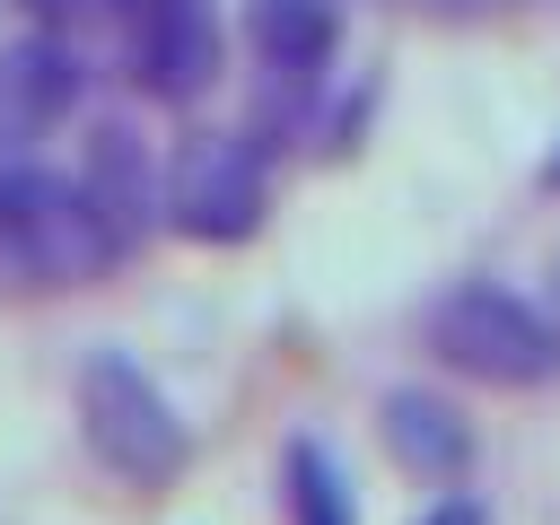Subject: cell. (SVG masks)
I'll list each match as a JSON object with an SVG mask.
<instances>
[{"label":"cell","mask_w":560,"mask_h":525,"mask_svg":"<svg viewBox=\"0 0 560 525\" xmlns=\"http://www.w3.org/2000/svg\"><path fill=\"white\" fill-rule=\"evenodd\" d=\"M131 254L114 245L105 210L88 201L79 175H52L35 158H0V298H61L88 289L105 271H122Z\"/></svg>","instance_id":"obj_1"},{"label":"cell","mask_w":560,"mask_h":525,"mask_svg":"<svg viewBox=\"0 0 560 525\" xmlns=\"http://www.w3.org/2000/svg\"><path fill=\"white\" fill-rule=\"evenodd\" d=\"M70 402H79V438H88V455H96L114 481H131V490H166V481L192 464V429H184V411L166 402V385H158L131 350L96 341V350L79 359Z\"/></svg>","instance_id":"obj_3"},{"label":"cell","mask_w":560,"mask_h":525,"mask_svg":"<svg viewBox=\"0 0 560 525\" xmlns=\"http://www.w3.org/2000/svg\"><path fill=\"white\" fill-rule=\"evenodd\" d=\"M88 105V52L26 26L0 44V158H35L52 131H70V114Z\"/></svg>","instance_id":"obj_6"},{"label":"cell","mask_w":560,"mask_h":525,"mask_svg":"<svg viewBox=\"0 0 560 525\" xmlns=\"http://www.w3.org/2000/svg\"><path fill=\"white\" fill-rule=\"evenodd\" d=\"M18 9H26L44 35H61V44L88 52V44H122V26H131L140 0H18Z\"/></svg>","instance_id":"obj_11"},{"label":"cell","mask_w":560,"mask_h":525,"mask_svg":"<svg viewBox=\"0 0 560 525\" xmlns=\"http://www.w3.org/2000/svg\"><path fill=\"white\" fill-rule=\"evenodd\" d=\"M420 525H490V508H481L472 490H446L438 508H420Z\"/></svg>","instance_id":"obj_12"},{"label":"cell","mask_w":560,"mask_h":525,"mask_svg":"<svg viewBox=\"0 0 560 525\" xmlns=\"http://www.w3.org/2000/svg\"><path fill=\"white\" fill-rule=\"evenodd\" d=\"M245 52L262 61L271 96L306 105L341 52V0H245Z\"/></svg>","instance_id":"obj_7"},{"label":"cell","mask_w":560,"mask_h":525,"mask_svg":"<svg viewBox=\"0 0 560 525\" xmlns=\"http://www.w3.org/2000/svg\"><path fill=\"white\" fill-rule=\"evenodd\" d=\"M114 61L149 105L210 96L219 88V18H210V0H140L122 44H114Z\"/></svg>","instance_id":"obj_5"},{"label":"cell","mask_w":560,"mask_h":525,"mask_svg":"<svg viewBox=\"0 0 560 525\" xmlns=\"http://www.w3.org/2000/svg\"><path fill=\"white\" fill-rule=\"evenodd\" d=\"M542 306H551V324H560V254H551V271H542Z\"/></svg>","instance_id":"obj_14"},{"label":"cell","mask_w":560,"mask_h":525,"mask_svg":"<svg viewBox=\"0 0 560 525\" xmlns=\"http://www.w3.org/2000/svg\"><path fill=\"white\" fill-rule=\"evenodd\" d=\"M280 508L289 525H359V499H350V472L324 438H289L280 446Z\"/></svg>","instance_id":"obj_10"},{"label":"cell","mask_w":560,"mask_h":525,"mask_svg":"<svg viewBox=\"0 0 560 525\" xmlns=\"http://www.w3.org/2000/svg\"><path fill=\"white\" fill-rule=\"evenodd\" d=\"M376 438H385V455L402 464V472H420V481H464L472 472V420L446 402V394H429V385H394L385 402H376Z\"/></svg>","instance_id":"obj_9"},{"label":"cell","mask_w":560,"mask_h":525,"mask_svg":"<svg viewBox=\"0 0 560 525\" xmlns=\"http://www.w3.org/2000/svg\"><path fill=\"white\" fill-rule=\"evenodd\" d=\"M79 184H88V201L105 210V228H114L122 254H140V245L158 236V166H149V149H140L131 122H96V131H88Z\"/></svg>","instance_id":"obj_8"},{"label":"cell","mask_w":560,"mask_h":525,"mask_svg":"<svg viewBox=\"0 0 560 525\" xmlns=\"http://www.w3.org/2000/svg\"><path fill=\"white\" fill-rule=\"evenodd\" d=\"M271 219V149L254 131H184L158 166V228L192 245H245Z\"/></svg>","instance_id":"obj_4"},{"label":"cell","mask_w":560,"mask_h":525,"mask_svg":"<svg viewBox=\"0 0 560 525\" xmlns=\"http://www.w3.org/2000/svg\"><path fill=\"white\" fill-rule=\"evenodd\" d=\"M542 192H560V140H551V158H542Z\"/></svg>","instance_id":"obj_15"},{"label":"cell","mask_w":560,"mask_h":525,"mask_svg":"<svg viewBox=\"0 0 560 525\" xmlns=\"http://www.w3.org/2000/svg\"><path fill=\"white\" fill-rule=\"evenodd\" d=\"M420 9H446V18H490V9H551V0H420Z\"/></svg>","instance_id":"obj_13"},{"label":"cell","mask_w":560,"mask_h":525,"mask_svg":"<svg viewBox=\"0 0 560 525\" xmlns=\"http://www.w3.org/2000/svg\"><path fill=\"white\" fill-rule=\"evenodd\" d=\"M420 350L490 394H542L560 385V324L542 298L508 289V280H455L420 306Z\"/></svg>","instance_id":"obj_2"}]
</instances>
